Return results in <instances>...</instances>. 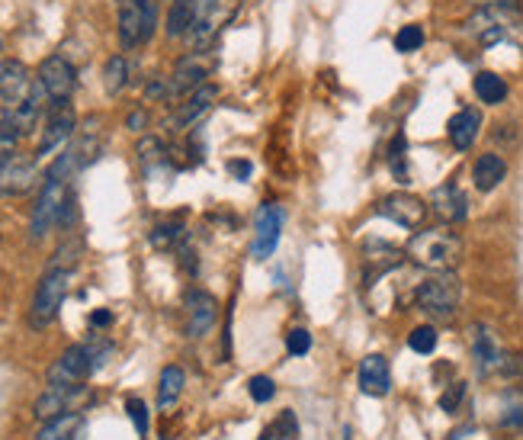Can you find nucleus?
Masks as SVG:
<instances>
[{
    "mask_svg": "<svg viewBox=\"0 0 523 440\" xmlns=\"http://www.w3.org/2000/svg\"><path fill=\"white\" fill-rule=\"evenodd\" d=\"M466 33L479 45H498V42L523 45V13L517 10V4L479 7L466 20Z\"/></svg>",
    "mask_w": 523,
    "mask_h": 440,
    "instance_id": "obj_1",
    "label": "nucleus"
},
{
    "mask_svg": "<svg viewBox=\"0 0 523 440\" xmlns=\"http://www.w3.org/2000/svg\"><path fill=\"white\" fill-rule=\"evenodd\" d=\"M459 254H463V241H459L453 232L446 229H427V232H418L411 238L408 245V257L414 264H421L434 273H443V270H453Z\"/></svg>",
    "mask_w": 523,
    "mask_h": 440,
    "instance_id": "obj_2",
    "label": "nucleus"
},
{
    "mask_svg": "<svg viewBox=\"0 0 523 440\" xmlns=\"http://www.w3.org/2000/svg\"><path fill=\"white\" fill-rule=\"evenodd\" d=\"M459 280L453 277L450 270L443 273H434V277H427L418 293H414V302H418V309L430 318H437V322H446V318H453L456 309H459Z\"/></svg>",
    "mask_w": 523,
    "mask_h": 440,
    "instance_id": "obj_3",
    "label": "nucleus"
},
{
    "mask_svg": "<svg viewBox=\"0 0 523 440\" xmlns=\"http://www.w3.org/2000/svg\"><path fill=\"white\" fill-rule=\"evenodd\" d=\"M68 283H71V270L68 267H52L36 286V296H33V309H29V325L36 331L39 328H49L58 312H61V302L68 296Z\"/></svg>",
    "mask_w": 523,
    "mask_h": 440,
    "instance_id": "obj_4",
    "label": "nucleus"
},
{
    "mask_svg": "<svg viewBox=\"0 0 523 440\" xmlns=\"http://www.w3.org/2000/svg\"><path fill=\"white\" fill-rule=\"evenodd\" d=\"M68 184L65 180H58L52 174H45L42 180V190L36 196V206H33V219H29V235H33L36 241L45 238L52 232V225H58V216L61 209H65L68 203Z\"/></svg>",
    "mask_w": 523,
    "mask_h": 440,
    "instance_id": "obj_5",
    "label": "nucleus"
},
{
    "mask_svg": "<svg viewBox=\"0 0 523 440\" xmlns=\"http://www.w3.org/2000/svg\"><path fill=\"white\" fill-rule=\"evenodd\" d=\"M155 0H119V42L138 49L155 33Z\"/></svg>",
    "mask_w": 523,
    "mask_h": 440,
    "instance_id": "obj_6",
    "label": "nucleus"
},
{
    "mask_svg": "<svg viewBox=\"0 0 523 440\" xmlns=\"http://www.w3.org/2000/svg\"><path fill=\"white\" fill-rule=\"evenodd\" d=\"M97 370L100 367H97L94 351H90V344H71L68 351L52 363L49 386H78L87 376H94Z\"/></svg>",
    "mask_w": 523,
    "mask_h": 440,
    "instance_id": "obj_7",
    "label": "nucleus"
},
{
    "mask_svg": "<svg viewBox=\"0 0 523 440\" xmlns=\"http://www.w3.org/2000/svg\"><path fill=\"white\" fill-rule=\"evenodd\" d=\"M39 180V164L36 158L29 155H20V151H13L10 158L0 161V196H23L36 187Z\"/></svg>",
    "mask_w": 523,
    "mask_h": 440,
    "instance_id": "obj_8",
    "label": "nucleus"
},
{
    "mask_svg": "<svg viewBox=\"0 0 523 440\" xmlns=\"http://www.w3.org/2000/svg\"><path fill=\"white\" fill-rule=\"evenodd\" d=\"M36 81L42 84V90L49 94L52 103H65L74 94V87H78V71H74V65L68 62V58L49 55L39 65V78Z\"/></svg>",
    "mask_w": 523,
    "mask_h": 440,
    "instance_id": "obj_9",
    "label": "nucleus"
},
{
    "mask_svg": "<svg viewBox=\"0 0 523 440\" xmlns=\"http://www.w3.org/2000/svg\"><path fill=\"white\" fill-rule=\"evenodd\" d=\"M90 399L87 386H49L42 392V396L36 399L33 412L39 421H52L58 415H68V412H78V408Z\"/></svg>",
    "mask_w": 523,
    "mask_h": 440,
    "instance_id": "obj_10",
    "label": "nucleus"
},
{
    "mask_svg": "<svg viewBox=\"0 0 523 440\" xmlns=\"http://www.w3.org/2000/svg\"><path fill=\"white\" fill-rule=\"evenodd\" d=\"M280 235H283V206L264 203L257 209V235H254V245H251V254L257 257V261L273 257L276 245H280Z\"/></svg>",
    "mask_w": 523,
    "mask_h": 440,
    "instance_id": "obj_11",
    "label": "nucleus"
},
{
    "mask_svg": "<svg viewBox=\"0 0 523 440\" xmlns=\"http://www.w3.org/2000/svg\"><path fill=\"white\" fill-rule=\"evenodd\" d=\"M74 126H78V119H74L71 103L68 100L52 103L49 119H45V129H42V139H39V155H52V151H58L74 135Z\"/></svg>",
    "mask_w": 523,
    "mask_h": 440,
    "instance_id": "obj_12",
    "label": "nucleus"
},
{
    "mask_svg": "<svg viewBox=\"0 0 523 440\" xmlns=\"http://www.w3.org/2000/svg\"><path fill=\"white\" fill-rule=\"evenodd\" d=\"M212 74V58L206 52H190L183 55L174 74H171V97L177 94H193L196 87H203L206 78Z\"/></svg>",
    "mask_w": 523,
    "mask_h": 440,
    "instance_id": "obj_13",
    "label": "nucleus"
},
{
    "mask_svg": "<svg viewBox=\"0 0 523 440\" xmlns=\"http://www.w3.org/2000/svg\"><path fill=\"white\" fill-rule=\"evenodd\" d=\"M215 318H219V302L206 290H190L187 293V335L190 338H206Z\"/></svg>",
    "mask_w": 523,
    "mask_h": 440,
    "instance_id": "obj_14",
    "label": "nucleus"
},
{
    "mask_svg": "<svg viewBox=\"0 0 523 440\" xmlns=\"http://www.w3.org/2000/svg\"><path fill=\"white\" fill-rule=\"evenodd\" d=\"M379 212L395 225H402V229H418L427 216V206L411 193H392L379 203Z\"/></svg>",
    "mask_w": 523,
    "mask_h": 440,
    "instance_id": "obj_15",
    "label": "nucleus"
},
{
    "mask_svg": "<svg viewBox=\"0 0 523 440\" xmlns=\"http://www.w3.org/2000/svg\"><path fill=\"white\" fill-rule=\"evenodd\" d=\"M430 209H434V216L446 225H456L469 216V200L466 193L459 190L456 184H443L430 193Z\"/></svg>",
    "mask_w": 523,
    "mask_h": 440,
    "instance_id": "obj_16",
    "label": "nucleus"
},
{
    "mask_svg": "<svg viewBox=\"0 0 523 440\" xmlns=\"http://www.w3.org/2000/svg\"><path fill=\"white\" fill-rule=\"evenodd\" d=\"M29 90H33V78H29V68L23 62H17V58L0 62V100L17 106L29 97Z\"/></svg>",
    "mask_w": 523,
    "mask_h": 440,
    "instance_id": "obj_17",
    "label": "nucleus"
},
{
    "mask_svg": "<svg viewBox=\"0 0 523 440\" xmlns=\"http://www.w3.org/2000/svg\"><path fill=\"white\" fill-rule=\"evenodd\" d=\"M360 389L366 392V396H373V399L389 396V389H392V370H389V360L382 357V354L363 357V363H360Z\"/></svg>",
    "mask_w": 523,
    "mask_h": 440,
    "instance_id": "obj_18",
    "label": "nucleus"
},
{
    "mask_svg": "<svg viewBox=\"0 0 523 440\" xmlns=\"http://www.w3.org/2000/svg\"><path fill=\"white\" fill-rule=\"evenodd\" d=\"M472 357H475V367H479V373H485V376L501 370L504 351L498 347V338L491 335V328H485V325L472 328Z\"/></svg>",
    "mask_w": 523,
    "mask_h": 440,
    "instance_id": "obj_19",
    "label": "nucleus"
},
{
    "mask_svg": "<svg viewBox=\"0 0 523 440\" xmlns=\"http://www.w3.org/2000/svg\"><path fill=\"white\" fill-rule=\"evenodd\" d=\"M479 129H482V113L472 110V106H466V110H459L450 126H446V135H450V145L456 151H469L475 145V139H479Z\"/></svg>",
    "mask_w": 523,
    "mask_h": 440,
    "instance_id": "obj_20",
    "label": "nucleus"
},
{
    "mask_svg": "<svg viewBox=\"0 0 523 440\" xmlns=\"http://www.w3.org/2000/svg\"><path fill=\"white\" fill-rule=\"evenodd\" d=\"M219 100V87H212V84H203V87H196L193 94H187V100H183L177 106V126H193L196 119H203L209 110H212V103Z\"/></svg>",
    "mask_w": 523,
    "mask_h": 440,
    "instance_id": "obj_21",
    "label": "nucleus"
},
{
    "mask_svg": "<svg viewBox=\"0 0 523 440\" xmlns=\"http://www.w3.org/2000/svg\"><path fill=\"white\" fill-rule=\"evenodd\" d=\"M84 415L81 412H68L58 415L52 421L42 424V431L36 434V440H81L84 437Z\"/></svg>",
    "mask_w": 523,
    "mask_h": 440,
    "instance_id": "obj_22",
    "label": "nucleus"
},
{
    "mask_svg": "<svg viewBox=\"0 0 523 440\" xmlns=\"http://www.w3.org/2000/svg\"><path fill=\"white\" fill-rule=\"evenodd\" d=\"M504 177H507V164H504L501 155H495V151L482 155L479 161H475V168H472V180H475V187H479L482 193H491Z\"/></svg>",
    "mask_w": 523,
    "mask_h": 440,
    "instance_id": "obj_23",
    "label": "nucleus"
},
{
    "mask_svg": "<svg viewBox=\"0 0 523 440\" xmlns=\"http://www.w3.org/2000/svg\"><path fill=\"white\" fill-rule=\"evenodd\" d=\"M498 421L507 431H523V389L511 386L498 399Z\"/></svg>",
    "mask_w": 523,
    "mask_h": 440,
    "instance_id": "obj_24",
    "label": "nucleus"
},
{
    "mask_svg": "<svg viewBox=\"0 0 523 440\" xmlns=\"http://www.w3.org/2000/svg\"><path fill=\"white\" fill-rule=\"evenodd\" d=\"M183 386H187V376H183V370L180 367H164L161 383H158V405H161V412H167V408H174L180 402Z\"/></svg>",
    "mask_w": 523,
    "mask_h": 440,
    "instance_id": "obj_25",
    "label": "nucleus"
},
{
    "mask_svg": "<svg viewBox=\"0 0 523 440\" xmlns=\"http://www.w3.org/2000/svg\"><path fill=\"white\" fill-rule=\"evenodd\" d=\"M475 94H479V100L482 103H488V106H498V103H504V97H507V84H504V78H498V74H491V71H482V74H475Z\"/></svg>",
    "mask_w": 523,
    "mask_h": 440,
    "instance_id": "obj_26",
    "label": "nucleus"
},
{
    "mask_svg": "<svg viewBox=\"0 0 523 440\" xmlns=\"http://www.w3.org/2000/svg\"><path fill=\"white\" fill-rule=\"evenodd\" d=\"M20 126H17V116H13L10 106H0V161L10 158L13 151L20 145Z\"/></svg>",
    "mask_w": 523,
    "mask_h": 440,
    "instance_id": "obj_27",
    "label": "nucleus"
},
{
    "mask_svg": "<svg viewBox=\"0 0 523 440\" xmlns=\"http://www.w3.org/2000/svg\"><path fill=\"white\" fill-rule=\"evenodd\" d=\"M126 84H129V62L122 55H113L110 62H106V68H103V87H106V94L116 97Z\"/></svg>",
    "mask_w": 523,
    "mask_h": 440,
    "instance_id": "obj_28",
    "label": "nucleus"
},
{
    "mask_svg": "<svg viewBox=\"0 0 523 440\" xmlns=\"http://www.w3.org/2000/svg\"><path fill=\"white\" fill-rule=\"evenodd\" d=\"M260 440H299V418L296 412H280V418H273V424H267V431Z\"/></svg>",
    "mask_w": 523,
    "mask_h": 440,
    "instance_id": "obj_29",
    "label": "nucleus"
},
{
    "mask_svg": "<svg viewBox=\"0 0 523 440\" xmlns=\"http://www.w3.org/2000/svg\"><path fill=\"white\" fill-rule=\"evenodd\" d=\"M183 241V225L180 222H164V225H155V232H151V245L158 251H171Z\"/></svg>",
    "mask_w": 523,
    "mask_h": 440,
    "instance_id": "obj_30",
    "label": "nucleus"
},
{
    "mask_svg": "<svg viewBox=\"0 0 523 440\" xmlns=\"http://www.w3.org/2000/svg\"><path fill=\"white\" fill-rule=\"evenodd\" d=\"M408 344H411L414 354H434V347H437V328H430V325L414 328L411 335H408Z\"/></svg>",
    "mask_w": 523,
    "mask_h": 440,
    "instance_id": "obj_31",
    "label": "nucleus"
},
{
    "mask_svg": "<svg viewBox=\"0 0 523 440\" xmlns=\"http://www.w3.org/2000/svg\"><path fill=\"white\" fill-rule=\"evenodd\" d=\"M424 45V29L421 26H402L398 29V36H395V49L398 52H418Z\"/></svg>",
    "mask_w": 523,
    "mask_h": 440,
    "instance_id": "obj_32",
    "label": "nucleus"
},
{
    "mask_svg": "<svg viewBox=\"0 0 523 440\" xmlns=\"http://www.w3.org/2000/svg\"><path fill=\"white\" fill-rule=\"evenodd\" d=\"M126 412H129V418H132V424H135L138 437H145V434H148V405H145L142 399L129 396V399H126Z\"/></svg>",
    "mask_w": 523,
    "mask_h": 440,
    "instance_id": "obj_33",
    "label": "nucleus"
},
{
    "mask_svg": "<svg viewBox=\"0 0 523 440\" xmlns=\"http://www.w3.org/2000/svg\"><path fill=\"white\" fill-rule=\"evenodd\" d=\"M286 351L292 357H302V354H309L312 351V335L305 328H292L289 335H286Z\"/></svg>",
    "mask_w": 523,
    "mask_h": 440,
    "instance_id": "obj_34",
    "label": "nucleus"
},
{
    "mask_svg": "<svg viewBox=\"0 0 523 440\" xmlns=\"http://www.w3.org/2000/svg\"><path fill=\"white\" fill-rule=\"evenodd\" d=\"M248 392H251V399L254 402H270L273 396H276V383L270 376H251V383H248Z\"/></svg>",
    "mask_w": 523,
    "mask_h": 440,
    "instance_id": "obj_35",
    "label": "nucleus"
},
{
    "mask_svg": "<svg viewBox=\"0 0 523 440\" xmlns=\"http://www.w3.org/2000/svg\"><path fill=\"white\" fill-rule=\"evenodd\" d=\"M463 399H466V383H453V386L440 396V408H443V412H456L459 402H463Z\"/></svg>",
    "mask_w": 523,
    "mask_h": 440,
    "instance_id": "obj_36",
    "label": "nucleus"
},
{
    "mask_svg": "<svg viewBox=\"0 0 523 440\" xmlns=\"http://www.w3.org/2000/svg\"><path fill=\"white\" fill-rule=\"evenodd\" d=\"M389 161H392V171H395V177H402V180H405V135H398V139H395Z\"/></svg>",
    "mask_w": 523,
    "mask_h": 440,
    "instance_id": "obj_37",
    "label": "nucleus"
},
{
    "mask_svg": "<svg viewBox=\"0 0 523 440\" xmlns=\"http://www.w3.org/2000/svg\"><path fill=\"white\" fill-rule=\"evenodd\" d=\"M228 171H232L238 180H248L254 168H251V161H228Z\"/></svg>",
    "mask_w": 523,
    "mask_h": 440,
    "instance_id": "obj_38",
    "label": "nucleus"
},
{
    "mask_svg": "<svg viewBox=\"0 0 523 440\" xmlns=\"http://www.w3.org/2000/svg\"><path fill=\"white\" fill-rule=\"evenodd\" d=\"M110 322H113V312H106V309H100V312L90 315V325H94V328H106Z\"/></svg>",
    "mask_w": 523,
    "mask_h": 440,
    "instance_id": "obj_39",
    "label": "nucleus"
},
{
    "mask_svg": "<svg viewBox=\"0 0 523 440\" xmlns=\"http://www.w3.org/2000/svg\"><path fill=\"white\" fill-rule=\"evenodd\" d=\"M129 126H132L135 132L142 129V126H145V113H132V116H129Z\"/></svg>",
    "mask_w": 523,
    "mask_h": 440,
    "instance_id": "obj_40",
    "label": "nucleus"
},
{
    "mask_svg": "<svg viewBox=\"0 0 523 440\" xmlns=\"http://www.w3.org/2000/svg\"><path fill=\"white\" fill-rule=\"evenodd\" d=\"M475 7H495V4H514V0H472Z\"/></svg>",
    "mask_w": 523,
    "mask_h": 440,
    "instance_id": "obj_41",
    "label": "nucleus"
},
{
    "mask_svg": "<svg viewBox=\"0 0 523 440\" xmlns=\"http://www.w3.org/2000/svg\"><path fill=\"white\" fill-rule=\"evenodd\" d=\"M0 52H4V42H0Z\"/></svg>",
    "mask_w": 523,
    "mask_h": 440,
    "instance_id": "obj_42",
    "label": "nucleus"
}]
</instances>
